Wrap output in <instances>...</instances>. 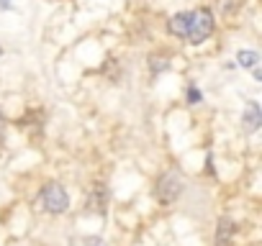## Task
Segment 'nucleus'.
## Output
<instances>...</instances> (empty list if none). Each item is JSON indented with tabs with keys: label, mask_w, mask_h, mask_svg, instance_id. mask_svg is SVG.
<instances>
[{
	"label": "nucleus",
	"mask_w": 262,
	"mask_h": 246,
	"mask_svg": "<svg viewBox=\"0 0 262 246\" xmlns=\"http://www.w3.org/2000/svg\"><path fill=\"white\" fill-rule=\"evenodd\" d=\"M216 29V18L208 8H198V11H190L188 13V31H185V39L190 44H203Z\"/></svg>",
	"instance_id": "1"
},
{
	"label": "nucleus",
	"mask_w": 262,
	"mask_h": 246,
	"mask_svg": "<svg viewBox=\"0 0 262 246\" xmlns=\"http://www.w3.org/2000/svg\"><path fill=\"white\" fill-rule=\"evenodd\" d=\"M180 192H183V177H180L178 172H165V175L157 180L155 195H157V200H160L162 205H172V203L180 198Z\"/></svg>",
	"instance_id": "2"
},
{
	"label": "nucleus",
	"mask_w": 262,
	"mask_h": 246,
	"mask_svg": "<svg viewBox=\"0 0 262 246\" xmlns=\"http://www.w3.org/2000/svg\"><path fill=\"white\" fill-rule=\"evenodd\" d=\"M41 205L49 210V213H64L67 208H70V195H67V190L62 187V185H57V182H49V185H44V190H41Z\"/></svg>",
	"instance_id": "3"
},
{
	"label": "nucleus",
	"mask_w": 262,
	"mask_h": 246,
	"mask_svg": "<svg viewBox=\"0 0 262 246\" xmlns=\"http://www.w3.org/2000/svg\"><path fill=\"white\" fill-rule=\"evenodd\" d=\"M105 205H108V187L98 182V185L90 190V195H88V208H90L93 213H103Z\"/></svg>",
	"instance_id": "4"
},
{
	"label": "nucleus",
	"mask_w": 262,
	"mask_h": 246,
	"mask_svg": "<svg viewBox=\"0 0 262 246\" xmlns=\"http://www.w3.org/2000/svg\"><path fill=\"white\" fill-rule=\"evenodd\" d=\"M259 123H262L259 105H257L254 100H249V103H247V113H244V126H247V131H249V134H254V131L259 129Z\"/></svg>",
	"instance_id": "5"
},
{
	"label": "nucleus",
	"mask_w": 262,
	"mask_h": 246,
	"mask_svg": "<svg viewBox=\"0 0 262 246\" xmlns=\"http://www.w3.org/2000/svg\"><path fill=\"white\" fill-rule=\"evenodd\" d=\"M231 236H234V223L229 218H221L216 226V246H229Z\"/></svg>",
	"instance_id": "6"
},
{
	"label": "nucleus",
	"mask_w": 262,
	"mask_h": 246,
	"mask_svg": "<svg viewBox=\"0 0 262 246\" xmlns=\"http://www.w3.org/2000/svg\"><path fill=\"white\" fill-rule=\"evenodd\" d=\"M167 29H170V34H172V36L185 39V31H188V13H175V16L170 18Z\"/></svg>",
	"instance_id": "7"
},
{
	"label": "nucleus",
	"mask_w": 262,
	"mask_h": 246,
	"mask_svg": "<svg viewBox=\"0 0 262 246\" xmlns=\"http://www.w3.org/2000/svg\"><path fill=\"white\" fill-rule=\"evenodd\" d=\"M257 62H259V54H257V52L244 49V52L236 54V64H239V67H257Z\"/></svg>",
	"instance_id": "8"
},
{
	"label": "nucleus",
	"mask_w": 262,
	"mask_h": 246,
	"mask_svg": "<svg viewBox=\"0 0 262 246\" xmlns=\"http://www.w3.org/2000/svg\"><path fill=\"white\" fill-rule=\"evenodd\" d=\"M201 100H203V92H201L195 85H190V87H188V103L195 105V103H201Z\"/></svg>",
	"instance_id": "9"
},
{
	"label": "nucleus",
	"mask_w": 262,
	"mask_h": 246,
	"mask_svg": "<svg viewBox=\"0 0 262 246\" xmlns=\"http://www.w3.org/2000/svg\"><path fill=\"white\" fill-rule=\"evenodd\" d=\"M165 67H167V62H165V59H160V62H157V59H152V72H157V69L162 72Z\"/></svg>",
	"instance_id": "10"
},
{
	"label": "nucleus",
	"mask_w": 262,
	"mask_h": 246,
	"mask_svg": "<svg viewBox=\"0 0 262 246\" xmlns=\"http://www.w3.org/2000/svg\"><path fill=\"white\" fill-rule=\"evenodd\" d=\"M3 139H6V115L0 113V144H3Z\"/></svg>",
	"instance_id": "11"
},
{
	"label": "nucleus",
	"mask_w": 262,
	"mask_h": 246,
	"mask_svg": "<svg viewBox=\"0 0 262 246\" xmlns=\"http://www.w3.org/2000/svg\"><path fill=\"white\" fill-rule=\"evenodd\" d=\"M0 8H3V11H8V8H11V0H0Z\"/></svg>",
	"instance_id": "12"
},
{
	"label": "nucleus",
	"mask_w": 262,
	"mask_h": 246,
	"mask_svg": "<svg viewBox=\"0 0 262 246\" xmlns=\"http://www.w3.org/2000/svg\"><path fill=\"white\" fill-rule=\"evenodd\" d=\"M0 54H3V49H0Z\"/></svg>",
	"instance_id": "13"
}]
</instances>
